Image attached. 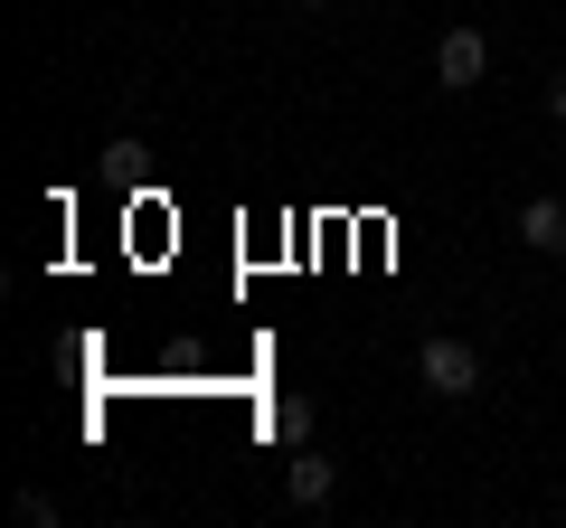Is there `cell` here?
<instances>
[{
    "label": "cell",
    "mask_w": 566,
    "mask_h": 528,
    "mask_svg": "<svg viewBox=\"0 0 566 528\" xmlns=\"http://www.w3.org/2000/svg\"><path fill=\"white\" fill-rule=\"evenodd\" d=\"M264 434H274L283 453H293V444H312V406H303V397H283V406L264 415Z\"/></svg>",
    "instance_id": "5b68a950"
},
{
    "label": "cell",
    "mask_w": 566,
    "mask_h": 528,
    "mask_svg": "<svg viewBox=\"0 0 566 528\" xmlns=\"http://www.w3.org/2000/svg\"><path fill=\"white\" fill-rule=\"evenodd\" d=\"M520 245L528 255H566V199H528L520 208Z\"/></svg>",
    "instance_id": "277c9868"
},
{
    "label": "cell",
    "mask_w": 566,
    "mask_h": 528,
    "mask_svg": "<svg viewBox=\"0 0 566 528\" xmlns=\"http://www.w3.org/2000/svg\"><path fill=\"white\" fill-rule=\"evenodd\" d=\"M482 76H491V39L482 29H444V39H434V85H444V95H472Z\"/></svg>",
    "instance_id": "7a4b0ae2"
},
{
    "label": "cell",
    "mask_w": 566,
    "mask_h": 528,
    "mask_svg": "<svg viewBox=\"0 0 566 528\" xmlns=\"http://www.w3.org/2000/svg\"><path fill=\"white\" fill-rule=\"evenodd\" d=\"M547 114H557V123H566V76H557V85H547Z\"/></svg>",
    "instance_id": "8992f818"
},
{
    "label": "cell",
    "mask_w": 566,
    "mask_h": 528,
    "mask_svg": "<svg viewBox=\"0 0 566 528\" xmlns=\"http://www.w3.org/2000/svg\"><path fill=\"white\" fill-rule=\"evenodd\" d=\"M293 10H331V0H293Z\"/></svg>",
    "instance_id": "52a82bcc"
},
{
    "label": "cell",
    "mask_w": 566,
    "mask_h": 528,
    "mask_svg": "<svg viewBox=\"0 0 566 528\" xmlns=\"http://www.w3.org/2000/svg\"><path fill=\"white\" fill-rule=\"evenodd\" d=\"M331 490H340V463L312 453V444H293V463H283V500H293V509H322Z\"/></svg>",
    "instance_id": "3957f363"
},
{
    "label": "cell",
    "mask_w": 566,
    "mask_h": 528,
    "mask_svg": "<svg viewBox=\"0 0 566 528\" xmlns=\"http://www.w3.org/2000/svg\"><path fill=\"white\" fill-rule=\"evenodd\" d=\"M416 378L434 387V397H482V349L453 340V330H434V340L416 349Z\"/></svg>",
    "instance_id": "6da1fadb"
}]
</instances>
